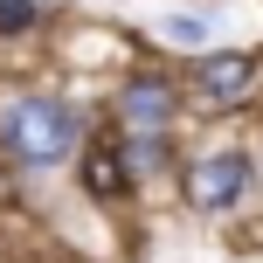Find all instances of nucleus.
<instances>
[{"mask_svg":"<svg viewBox=\"0 0 263 263\" xmlns=\"http://www.w3.org/2000/svg\"><path fill=\"white\" fill-rule=\"evenodd\" d=\"M0 139H7L28 166H55V159L77 145V118H69L63 104H49V97H21V104H7V118H0Z\"/></svg>","mask_w":263,"mask_h":263,"instance_id":"nucleus-1","label":"nucleus"},{"mask_svg":"<svg viewBox=\"0 0 263 263\" xmlns=\"http://www.w3.org/2000/svg\"><path fill=\"white\" fill-rule=\"evenodd\" d=\"M242 180H250V159H236V153L194 159V166H187V208H201V215L229 208V201L242 194Z\"/></svg>","mask_w":263,"mask_h":263,"instance_id":"nucleus-2","label":"nucleus"},{"mask_svg":"<svg viewBox=\"0 0 263 263\" xmlns=\"http://www.w3.org/2000/svg\"><path fill=\"white\" fill-rule=\"evenodd\" d=\"M118 118H125L132 139H159L166 118H173V90H166L159 77H132L125 90H118Z\"/></svg>","mask_w":263,"mask_h":263,"instance_id":"nucleus-3","label":"nucleus"},{"mask_svg":"<svg viewBox=\"0 0 263 263\" xmlns=\"http://www.w3.org/2000/svg\"><path fill=\"white\" fill-rule=\"evenodd\" d=\"M250 77H256V55H242V49L201 55V90H208V97H242Z\"/></svg>","mask_w":263,"mask_h":263,"instance_id":"nucleus-4","label":"nucleus"},{"mask_svg":"<svg viewBox=\"0 0 263 263\" xmlns=\"http://www.w3.org/2000/svg\"><path fill=\"white\" fill-rule=\"evenodd\" d=\"M90 187H97V194H118V187H125V159L111 153V145L90 153Z\"/></svg>","mask_w":263,"mask_h":263,"instance_id":"nucleus-5","label":"nucleus"},{"mask_svg":"<svg viewBox=\"0 0 263 263\" xmlns=\"http://www.w3.org/2000/svg\"><path fill=\"white\" fill-rule=\"evenodd\" d=\"M118 159H125V173H153L159 159H166V145H159V139H132Z\"/></svg>","mask_w":263,"mask_h":263,"instance_id":"nucleus-6","label":"nucleus"},{"mask_svg":"<svg viewBox=\"0 0 263 263\" xmlns=\"http://www.w3.org/2000/svg\"><path fill=\"white\" fill-rule=\"evenodd\" d=\"M42 7H49V0H0V35H21Z\"/></svg>","mask_w":263,"mask_h":263,"instance_id":"nucleus-7","label":"nucleus"},{"mask_svg":"<svg viewBox=\"0 0 263 263\" xmlns=\"http://www.w3.org/2000/svg\"><path fill=\"white\" fill-rule=\"evenodd\" d=\"M166 35H173V42H201V35H208V28H201L194 14H173V21H166Z\"/></svg>","mask_w":263,"mask_h":263,"instance_id":"nucleus-8","label":"nucleus"}]
</instances>
